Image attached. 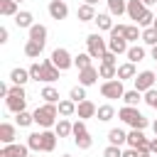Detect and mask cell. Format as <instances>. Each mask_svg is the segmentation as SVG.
I'll return each instance as SVG.
<instances>
[{"label": "cell", "mask_w": 157, "mask_h": 157, "mask_svg": "<svg viewBox=\"0 0 157 157\" xmlns=\"http://www.w3.org/2000/svg\"><path fill=\"white\" fill-rule=\"evenodd\" d=\"M34 123H37L42 130L54 128V125L59 123V108H56V103H42V105H37V110H34Z\"/></svg>", "instance_id": "obj_1"}, {"label": "cell", "mask_w": 157, "mask_h": 157, "mask_svg": "<svg viewBox=\"0 0 157 157\" xmlns=\"http://www.w3.org/2000/svg\"><path fill=\"white\" fill-rule=\"evenodd\" d=\"M118 118H120L125 125H130L132 130H145V128L150 125V120H147L137 108H132V105H123V108L118 110Z\"/></svg>", "instance_id": "obj_2"}, {"label": "cell", "mask_w": 157, "mask_h": 157, "mask_svg": "<svg viewBox=\"0 0 157 157\" xmlns=\"http://www.w3.org/2000/svg\"><path fill=\"white\" fill-rule=\"evenodd\" d=\"M5 105H7V110L10 113H22L25 108H27V93H25V86H12L10 88V93H7V98H5Z\"/></svg>", "instance_id": "obj_3"}, {"label": "cell", "mask_w": 157, "mask_h": 157, "mask_svg": "<svg viewBox=\"0 0 157 157\" xmlns=\"http://www.w3.org/2000/svg\"><path fill=\"white\" fill-rule=\"evenodd\" d=\"M71 135H74V142H76L78 150H91L93 137H91V132H88V128H86V120H76Z\"/></svg>", "instance_id": "obj_4"}, {"label": "cell", "mask_w": 157, "mask_h": 157, "mask_svg": "<svg viewBox=\"0 0 157 157\" xmlns=\"http://www.w3.org/2000/svg\"><path fill=\"white\" fill-rule=\"evenodd\" d=\"M86 52H88L93 59H101V56L108 52V39H103L98 32L88 34V37H86Z\"/></svg>", "instance_id": "obj_5"}, {"label": "cell", "mask_w": 157, "mask_h": 157, "mask_svg": "<svg viewBox=\"0 0 157 157\" xmlns=\"http://www.w3.org/2000/svg\"><path fill=\"white\" fill-rule=\"evenodd\" d=\"M101 96L108 98V101H115V98H123L125 96V86L120 78H113V81H103L101 83Z\"/></svg>", "instance_id": "obj_6"}, {"label": "cell", "mask_w": 157, "mask_h": 157, "mask_svg": "<svg viewBox=\"0 0 157 157\" xmlns=\"http://www.w3.org/2000/svg\"><path fill=\"white\" fill-rule=\"evenodd\" d=\"M155 81H157V74H155V71H150V69L140 71V74L132 78V83H135V91H140V93H147L150 88H155Z\"/></svg>", "instance_id": "obj_7"}, {"label": "cell", "mask_w": 157, "mask_h": 157, "mask_svg": "<svg viewBox=\"0 0 157 157\" xmlns=\"http://www.w3.org/2000/svg\"><path fill=\"white\" fill-rule=\"evenodd\" d=\"M52 64H54L59 71H66V69H71V66H74V56L69 54V49L56 47V49L52 52Z\"/></svg>", "instance_id": "obj_8"}, {"label": "cell", "mask_w": 157, "mask_h": 157, "mask_svg": "<svg viewBox=\"0 0 157 157\" xmlns=\"http://www.w3.org/2000/svg\"><path fill=\"white\" fill-rule=\"evenodd\" d=\"M0 157H29V147L22 142H12V145H2Z\"/></svg>", "instance_id": "obj_9"}, {"label": "cell", "mask_w": 157, "mask_h": 157, "mask_svg": "<svg viewBox=\"0 0 157 157\" xmlns=\"http://www.w3.org/2000/svg\"><path fill=\"white\" fill-rule=\"evenodd\" d=\"M96 113H98V105L93 103V101H81L78 105H76V115H78V120H88V118H96Z\"/></svg>", "instance_id": "obj_10"}, {"label": "cell", "mask_w": 157, "mask_h": 157, "mask_svg": "<svg viewBox=\"0 0 157 157\" xmlns=\"http://www.w3.org/2000/svg\"><path fill=\"white\" fill-rule=\"evenodd\" d=\"M59 74H61V71L52 64V59H44V61H42V81H44V83H54V81L59 78Z\"/></svg>", "instance_id": "obj_11"}, {"label": "cell", "mask_w": 157, "mask_h": 157, "mask_svg": "<svg viewBox=\"0 0 157 157\" xmlns=\"http://www.w3.org/2000/svg\"><path fill=\"white\" fill-rule=\"evenodd\" d=\"M128 39L125 37H118V34H110V39H108V52H113V54H128Z\"/></svg>", "instance_id": "obj_12"}, {"label": "cell", "mask_w": 157, "mask_h": 157, "mask_svg": "<svg viewBox=\"0 0 157 157\" xmlns=\"http://www.w3.org/2000/svg\"><path fill=\"white\" fill-rule=\"evenodd\" d=\"M98 78H101V74H98V69H96V66H88V69L78 71V83H81V86H86V88H88V86H93Z\"/></svg>", "instance_id": "obj_13"}, {"label": "cell", "mask_w": 157, "mask_h": 157, "mask_svg": "<svg viewBox=\"0 0 157 157\" xmlns=\"http://www.w3.org/2000/svg\"><path fill=\"white\" fill-rule=\"evenodd\" d=\"M17 137V125L12 123H0V142L2 145H12Z\"/></svg>", "instance_id": "obj_14"}, {"label": "cell", "mask_w": 157, "mask_h": 157, "mask_svg": "<svg viewBox=\"0 0 157 157\" xmlns=\"http://www.w3.org/2000/svg\"><path fill=\"white\" fill-rule=\"evenodd\" d=\"M47 10H49L52 20H66V15H69V7H66L64 0H52Z\"/></svg>", "instance_id": "obj_15"}, {"label": "cell", "mask_w": 157, "mask_h": 157, "mask_svg": "<svg viewBox=\"0 0 157 157\" xmlns=\"http://www.w3.org/2000/svg\"><path fill=\"white\" fill-rule=\"evenodd\" d=\"M147 12V7L142 5V0H128V17L135 20V25L140 22V17Z\"/></svg>", "instance_id": "obj_16"}, {"label": "cell", "mask_w": 157, "mask_h": 157, "mask_svg": "<svg viewBox=\"0 0 157 157\" xmlns=\"http://www.w3.org/2000/svg\"><path fill=\"white\" fill-rule=\"evenodd\" d=\"M47 34H49V32H47V27H44V25H39V22H34V25L29 27V39H32V42H37V44H42V47L47 44Z\"/></svg>", "instance_id": "obj_17"}, {"label": "cell", "mask_w": 157, "mask_h": 157, "mask_svg": "<svg viewBox=\"0 0 157 157\" xmlns=\"http://www.w3.org/2000/svg\"><path fill=\"white\" fill-rule=\"evenodd\" d=\"M108 145H115V147L128 145V132H125V130H120V128L108 130Z\"/></svg>", "instance_id": "obj_18"}, {"label": "cell", "mask_w": 157, "mask_h": 157, "mask_svg": "<svg viewBox=\"0 0 157 157\" xmlns=\"http://www.w3.org/2000/svg\"><path fill=\"white\" fill-rule=\"evenodd\" d=\"M15 25H17L20 29H29V27L34 25V15H32L29 10H20V12L15 15Z\"/></svg>", "instance_id": "obj_19"}, {"label": "cell", "mask_w": 157, "mask_h": 157, "mask_svg": "<svg viewBox=\"0 0 157 157\" xmlns=\"http://www.w3.org/2000/svg\"><path fill=\"white\" fill-rule=\"evenodd\" d=\"M10 81H12V86H25L27 81H32L29 78V69H12L10 71Z\"/></svg>", "instance_id": "obj_20"}, {"label": "cell", "mask_w": 157, "mask_h": 157, "mask_svg": "<svg viewBox=\"0 0 157 157\" xmlns=\"http://www.w3.org/2000/svg\"><path fill=\"white\" fill-rule=\"evenodd\" d=\"M76 17H78V22H93V20H96V7L83 2V5H78Z\"/></svg>", "instance_id": "obj_21"}, {"label": "cell", "mask_w": 157, "mask_h": 157, "mask_svg": "<svg viewBox=\"0 0 157 157\" xmlns=\"http://www.w3.org/2000/svg\"><path fill=\"white\" fill-rule=\"evenodd\" d=\"M135 76H137V69H135V64L125 61V64H120V66H118V78H120V81H132Z\"/></svg>", "instance_id": "obj_22"}, {"label": "cell", "mask_w": 157, "mask_h": 157, "mask_svg": "<svg viewBox=\"0 0 157 157\" xmlns=\"http://www.w3.org/2000/svg\"><path fill=\"white\" fill-rule=\"evenodd\" d=\"M105 5H108V12L113 17H120L128 12V0H105Z\"/></svg>", "instance_id": "obj_23"}, {"label": "cell", "mask_w": 157, "mask_h": 157, "mask_svg": "<svg viewBox=\"0 0 157 157\" xmlns=\"http://www.w3.org/2000/svg\"><path fill=\"white\" fill-rule=\"evenodd\" d=\"M93 22H96V25H98V29H103V32H110V29L115 27V25H113V15H110V12H98Z\"/></svg>", "instance_id": "obj_24"}, {"label": "cell", "mask_w": 157, "mask_h": 157, "mask_svg": "<svg viewBox=\"0 0 157 157\" xmlns=\"http://www.w3.org/2000/svg\"><path fill=\"white\" fill-rule=\"evenodd\" d=\"M54 132H56L59 137H69V135L74 132V123H71L69 118H59V123L54 125Z\"/></svg>", "instance_id": "obj_25"}, {"label": "cell", "mask_w": 157, "mask_h": 157, "mask_svg": "<svg viewBox=\"0 0 157 157\" xmlns=\"http://www.w3.org/2000/svg\"><path fill=\"white\" fill-rule=\"evenodd\" d=\"M56 132H52V130H42V150L44 152H54V147H56Z\"/></svg>", "instance_id": "obj_26"}, {"label": "cell", "mask_w": 157, "mask_h": 157, "mask_svg": "<svg viewBox=\"0 0 157 157\" xmlns=\"http://www.w3.org/2000/svg\"><path fill=\"white\" fill-rule=\"evenodd\" d=\"M59 115L61 118H71V115H76V103L71 101V98H64V101H59Z\"/></svg>", "instance_id": "obj_27"}, {"label": "cell", "mask_w": 157, "mask_h": 157, "mask_svg": "<svg viewBox=\"0 0 157 157\" xmlns=\"http://www.w3.org/2000/svg\"><path fill=\"white\" fill-rule=\"evenodd\" d=\"M96 118H98L101 123H108V120H113V118H115V108H113L110 103H103V105H98Z\"/></svg>", "instance_id": "obj_28"}, {"label": "cell", "mask_w": 157, "mask_h": 157, "mask_svg": "<svg viewBox=\"0 0 157 157\" xmlns=\"http://www.w3.org/2000/svg\"><path fill=\"white\" fill-rule=\"evenodd\" d=\"M145 54H147V52H145V47L132 44V47L128 49V61H130V64H137V61H142V59H145Z\"/></svg>", "instance_id": "obj_29"}, {"label": "cell", "mask_w": 157, "mask_h": 157, "mask_svg": "<svg viewBox=\"0 0 157 157\" xmlns=\"http://www.w3.org/2000/svg\"><path fill=\"white\" fill-rule=\"evenodd\" d=\"M17 5H20V2H15V0H0V15H5V17H15V15L20 12Z\"/></svg>", "instance_id": "obj_30"}, {"label": "cell", "mask_w": 157, "mask_h": 157, "mask_svg": "<svg viewBox=\"0 0 157 157\" xmlns=\"http://www.w3.org/2000/svg\"><path fill=\"white\" fill-rule=\"evenodd\" d=\"M25 145H27L29 150H34V152H44V150H42V130H39V132H29Z\"/></svg>", "instance_id": "obj_31"}, {"label": "cell", "mask_w": 157, "mask_h": 157, "mask_svg": "<svg viewBox=\"0 0 157 157\" xmlns=\"http://www.w3.org/2000/svg\"><path fill=\"white\" fill-rule=\"evenodd\" d=\"M42 44H37V42H32V39H27V44H25V56H29V59H39V54H42Z\"/></svg>", "instance_id": "obj_32"}, {"label": "cell", "mask_w": 157, "mask_h": 157, "mask_svg": "<svg viewBox=\"0 0 157 157\" xmlns=\"http://www.w3.org/2000/svg\"><path fill=\"white\" fill-rule=\"evenodd\" d=\"M39 98H44V103H56L59 105V91L52 88V86H44L42 93H39Z\"/></svg>", "instance_id": "obj_33"}, {"label": "cell", "mask_w": 157, "mask_h": 157, "mask_svg": "<svg viewBox=\"0 0 157 157\" xmlns=\"http://www.w3.org/2000/svg\"><path fill=\"white\" fill-rule=\"evenodd\" d=\"M91 59H93V56H91L88 52H83V54H78V56H74V66H76L78 71H83V69H88V66H93V64H91Z\"/></svg>", "instance_id": "obj_34"}, {"label": "cell", "mask_w": 157, "mask_h": 157, "mask_svg": "<svg viewBox=\"0 0 157 157\" xmlns=\"http://www.w3.org/2000/svg\"><path fill=\"white\" fill-rule=\"evenodd\" d=\"M98 74H101V78H105V81H113V78H118V66L101 64V66H98Z\"/></svg>", "instance_id": "obj_35"}, {"label": "cell", "mask_w": 157, "mask_h": 157, "mask_svg": "<svg viewBox=\"0 0 157 157\" xmlns=\"http://www.w3.org/2000/svg\"><path fill=\"white\" fill-rule=\"evenodd\" d=\"M123 101H125V105H132V108H137V103L142 101V93H140V91H135V88H130V91H125Z\"/></svg>", "instance_id": "obj_36"}, {"label": "cell", "mask_w": 157, "mask_h": 157, "mask_svg": "<svg viewBox=\"0 0 157 157\" xmlns=\"http://www.w3.org/2000/svg\"><path fill=\"white\" fill-rule=\"evenodd\" d=\"M142 44H147L150 49H152V47H157V29H155V27L142 29Z\"/></svg>", "instance_id": "obj_37"}, {"label": "cell", "mask_w": 157, "mask_h": 157, "mask_svg": "<svg viewBox=\"0 0 157 157\" xmlns=\"http://www.w3.org/2000/svg\"><path fill=\"white\" fill-rule=\"evenodd\" d=\"M69 98H71L76 105H78L81 101H86V86H81V83H78V86H74V88L69 91Z\"/></svg>", "instance_id": "obj_38"}, {"label": "cell", "mask_w": 157, "mask_h": 157, "mask_svg": "<svg viewBox=\"0 0 157 157\" xmlns=\"http://www.w3.org/2000/svg\"><path fill=\"white\" fill-rule=\"evenodd\" d=\"M32 123H34V113H27V110L17 113V118H15V125H20V128H29Z\"/></svg>", "instance_id": "obj_39"}, {"label": "cell", "mask_w": 157, "mask_h": 157, "mask_svg": "<svg viewBox=\"0 0 157 157\" xmlns=\"http://www.w3.org/2000/svg\"><path fill=\"white\" fill-rule=\"evenodd\" d=\"M125 39H128V42H137V39H142L140 27H137V25H125Z\"/></svg>", "instance_id": "obj_40"}, {"label": "cell", "mask_w": 157, "mask_h": 157, "mask_svg": "<svg viewBox=\"0 0 157 157\" xmlns=\"http://www.w3.org/2000/svg\"><path fill=\"white\" fill-rule=\"evenodd\" d=\"M142 140H145V132H142V130H130V132H128V147H135V150H137V145H140Z\"/></svg>", "instance_id": "obj_41"}, {"label": "cell", "mask_w": 157, "mask_h": 157, "mask_svg": "<svg viewBox=\"0 0 157 157\" xmlns=\"http://www.w3.org/2000/svg\"><path fill=\"white\" fill-rule=\"evenodd\" d=\"M152 22H155V12H152V10L147 7V12H145V15L140 17V22H137V27H145V29H147V27H152Z\"/></svg>", "instance_id": "obj_42"}, {"label": "cell", "mask_w": 157, "mask_h": 157, "mask_svg": "<svg viewBox=\"0 0 157 157\" xmlns=\"http://www.w3.org/2000/svg\"><path fill=\"white\" fill-rule=\"evenodd\" d=\"M29 78L32 81H42V61H34L29 66Z\"/></svg>", "instance_id": "obj_43"}, {"label": "cell", "mask_w": 157, "mask_h": 157, "mask_svg": "<svg viewBox=\"0 0 157 157\" xmlns=\"http://www.w3.org/2000/svg\"><path fill=\"white\" fill-rule=\"evenodd\" d=\"M142 101H145L150 108H155V110H157V91H155V88H150V91L142 96Z\"/></svg>", "instance_id": "obj_44"}, {"label": "cell", "mask_w": 157, "mask_h": 157, "mask_svg": "<svg viewBox=\"0 0 157 157\" xmlns=\"http://www.w3.org/2000/svg\"><path fill=\"white\" fill-rule=\"evenodd\" d=\"M101 64H108V66H118V54H113V52H105V54L101 56Z\"/></svg>", "instance_id": "obj_45"}, {"label": "cell", "mask_w": 157, "mask_h": 157, "mask_svg": "<svg viewBox=\"0 0 157 157\" xmlns=\"http://www.w3.org/2000/svg\"><path fill=\"white\" fill-rule=\"evenodd\" d=\"M103 157H123V150L115 147V145H108V147L103 150Z\"/></svg>", "instance_id": "obj_46"}, {"label": "cell", "mask_w": 157, "mask_h": 157, "mask_svg": "<svg viewBox=\"0 0 157 157\" xmlns=\"http://www.w3.org/2000/svg\"><path fill=\"white\" fill-rule=\"evenodd\" d=\"M123 157H142L135 147H128V150H123Z\"/></svg>", "instance_id": "obj_47"}, {"label": "cell", "mask_w": 157, "mask_h": 157, "mask_svg": "<svg viewBox=\"0 0 157 157\" xmlns=\"http://www.w3.org/2000/svg\"><path fill=\"white\" fill-rule=\"evenodd\" d=\"M10 39V32H7V27H0V44H5Z\"/></svg>", "instance_id": "obj_48"}, {"label": "cell", "mask_w": 157, "mask_h": 157, "mask_svg": "<svg viewBox=\"0 0 157 157\" xmlns=\"http://www.w3.org/2000/svg\"><path fill=\"white\" fill-rule=\"evenodd\" d=\"M10 88H12V86H7V83L2 81V83H0V96H2V98H7V93H10Z\"/></svg>", "instance_id": "obj_49"}, {"label": "cell", "mask_w": 157, "mask_h": 157, "mask_svg": "<svg viewBox=\"0 0 157 157\" xmlns=\"http://www.w3.org/2000/svg\"><path fill=\"white\" fill-rule=\"evenodd\" d=\"M142 5H145V7H150V5H157V0H142Z\"/></svg>", "instance_id": "obj_50"}, {"label": "cell", "mask_w": 157, "mask_h": 157, "mask_svg": "<svg viewBox=\"0 0 157 157\" xmlns=\"http://www.w3.org/2000/svg\"><path fill=\"white\" fill-rule=\"evenodd\" d=\"M150 56H152V59L157 61V47H152V49H150Z\"/></svg>", "instance_id": "obj_51"}, {"label": "cell", "mask_w": 157, "mask_h": 157, "mask_svg": "<svg viewBox=\"0 0 157 157\" xmlns=\"http://www.w3.org/2000/svg\"><path fill=\"white\" fill-rule=\"evenodd\" d=\"M152 132H155V137H157V118L152 120Z\"/></svg>", "instance_id": "obj_52"}, {"label": "cell", "mask_w": 157, "mask_h": 157, "mask_svg": "<svg viewBox=\"0 0 157 157\" xmlns=\"http://www.w3.org/2000/svg\"><path fill=\"white\" fill-rule=\"evenodd\" d=\"M83 2H86V5H93V7H96V5L101 2V0H83Z\"/></svg>", "instance_id": "obj_53"}, {"label": "cell", "mask_w": 157, "mask_h": 157, "mask_svg": "<svg viewBox=\"0 0 157 157\" xmlns=\"http://www.w3.org/2000/svg\"><path fill=\"white\" fill-rule=\"evenodd\" d=\"M152 152H157V137L152 140Z\"/></svg>", "instance_id": "obj_54"}, {"label": "cell", "mask_w": 157, "mask_h": 157, "mask_svg": "<svg viewBox=\"0 0 157 157\" xmlns=\"http://www.w3.org/2000/svg\"><path fill=\"white\" fill-rule=\"evenodd\" d=\"M152 27H155V29H157V17H155V22H152Z\"/></svg>", "instance_id": "obj_55"}, {"label": "cell", "mask_w": 157, "mask_h": 157, "mask_svg": "<svg viewBox=\"0 0 157 157\" xmlns=\"http://www.w3.org/2000/svg\"><path fill=\"white\" fill-rule=\"evenodd\" d=\"M61 157H71V155H61Z\"/></svg>", "instance_id": "obj_56"}, {"label": "cell", "mask_w": 157, "mask_h": 157, "mask_svg": "<svg viewBox=\"0 0 157 157\" xmlns=\"http://www.w3.org/2000/svg\"><path fill=\"white\" fill-rule=\"evenodd\" d=\"M29 157H39V155H29Z\"/></svg>", "instance_id": "obj_57"}, {"label": "cell", "mask_w": 157, "mask_h": 157, "mask_svg": "<svg viewBox=\"0 0 157 157\" xmlns=\"http://www.w3.org/2000/svg\"><path fill=\"white\" fill-rule=\"evenodd\" d=\"M142 157H150V152H147V155H142Z\"/></svg>", "instance_id": "obj_58"}, {"label": "cell", "mask_w": 157, "mask_h": 157, "mask_svg": "<svg viewBox=\"0 0 157 157\" xmlns=\"http://www.w3.org/2000/svg\"><path fill=\"white\" fill-rule=\"evenodd\" d=\"M15 2H22V0H15Z\"/></svg>", "instance_id": "obj_59"}, {"label": "cell", "mask_w": 157, "mask_h": 157, "mask_svg": "<svg viewBox=\"0 0 157 157\" xmlns=\"http://www.w3.org/2000/svg\"><path fill=\"white\" fill-rule=\"evenodd\" d=\"M155 74H157V69H155Z\"/></svg>", "instance_id": "obj_60"}]
</instances>
